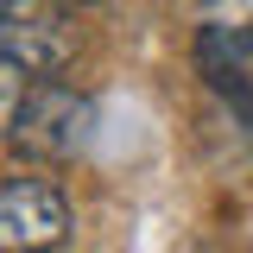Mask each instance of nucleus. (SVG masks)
Instances as JSON below:
<instances>
[{"instance_id":"obj_1","label":"nucleus","mask_w":253,"mask_h":253,"mask_svg":"<svg viewBox=\"0 0 253 253\" xmlns=\"http://www.w3.org/2000/svg\"><path fill=\"white\" fill-rule=\"evenodd\" d=\"M26 70L6 63V146L38 158V165H70L76 152H89L95 139V101L76 83L38 76L32 89H19Z\"/></svg>"},{"instance_id":"obj_3","label":"nucleus","mask_w":253,"mask_h":253,"mask_svg":"<svg viewBox=\"0 0 253 253\" xmlns=\"http://www.w3.org/2000/svg\"><path fill=\"white\" fill-rule=\"evenodd\" d=\"M70 234V203L51 177L13 171L0 184V247L6 253H51Z\"/></svg>"},{"instance_id":"obj_2","label":"nucleus","mask_w":253,"mask_h":253,"mask_svg":"<svg viewBox=\"0 0 253 253\" xmlns=\"http://www.w3.org/2000/svg\"><path fill=\"white\" fill-rule=\"evenodd\" d=\"M0 57L26 76H63L76 57L63 0H0Z\"/></svg>"},{"instance_id":"obj_4","label":"nucleus","mask_w":253,"mask_h":253,"mask_svg":"<svg viewBox=\"0 0 253 253\" xmlns=\"http://www.w3.org/2000/svg\"><path fill=\"white\" fill-rule=\"evenodd\" d=\"M196 76L209 83L215 101H228V114L241 126H253V26L203 19L196 26Z\"/></svg>"},{"instance_id":"obj_5","label":"nucleus","mask_w":253,"mask_h":253,"mask_svg":"<svg viewBox=\"0 0 253 253\" xmlns=\"http://www.w3.org/2000/svg\"><path fill=\"white\" fill-rule=\"evenodd\" d=\"M63 6H83V0H63Z\"/></svg>"}]
</instances>
